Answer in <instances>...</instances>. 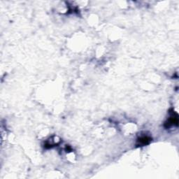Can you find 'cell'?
Returning <instances> with one entry per match:
<instances>
[{
	"label": "cell",
	"mask_w": 179,
	"mask_h": 179,
	"mask_svg": "<svg viewBox=\"0 0 179 179\" xmlns=\"http://www.w3.org/2000/svg\"><path fill=\"white\" fill-rule=\"evenodd\" d=\"M150 141H151V139L148 137H143L138 139V141H139V144H141V145H143L149 143V142H150Z\"/></svg>",
	"instance_id": "cell-1"
}]
</instances>
